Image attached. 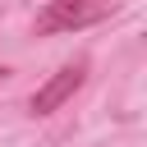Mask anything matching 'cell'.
Listing matches in <instances>:
<instances>
[{
    "mask_svg": "<svg viewBox=\"0 0 147 147\" xmlns=\"http://www.w3.org/2000/svg\"><path fill=\"white\" fill-rule=\"evenodd\" d=\"M83 78H87V55L69 60L60 74H51V83H41V87L32 92V115H51V110H60V106L83 87Z\"/></svg>",
    "mask_w": 147,
    "mask_h": 147,
    "instance_id": "obj_2",
    "label": "cell"
},
{
    "mask_svg": "<svg viewBox=\"0 0 147 147\" xmlns=\"http://www.w3.org/2000/svg\"><path fill=\"white\" fill-rule=\"evenodd\" d=\"M110 9H115V0H51V5L37 14V32H41V37H55V32H78V28L101 23Z\"/></svg>",
    "mask_w": 147,
    "mask_h": 147,
    "instance_id": "obj_1",
    "label": "cell"
}]
</instances>
